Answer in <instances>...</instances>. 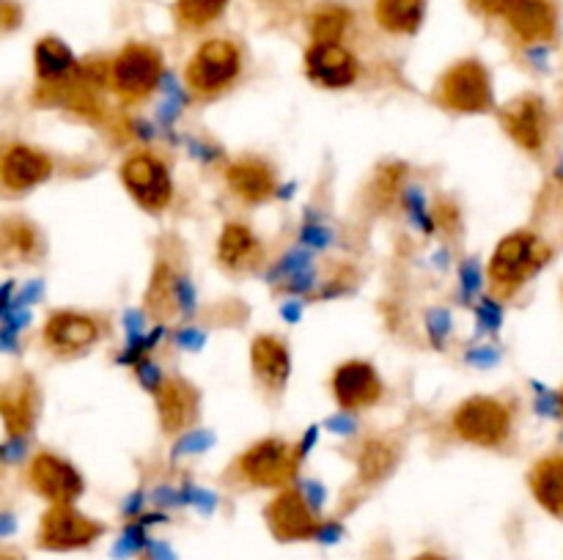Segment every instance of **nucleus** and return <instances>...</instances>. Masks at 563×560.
Returning <instances> with one entry per match:
<instances>
[{
    "label": "nucleus",
    "instance_id": "f257e3e1",
    "mask_svg": "<svg viewBox=\"0 0 563 560\" xmlns=\"http://www.w3.org/2000/svg\"><path fill=\"white\" fill-rule=\"evenodd\" d=\"M550 250L539 242L537 234L531 231H517V234L506 236L493 253V261L487 267V280L498 296H511L520 291L539 269L548 264Z\"/></svg>",
    "mask_w": 563,
    "mask_h": 560
},
{
    "label": "nucleus",
    "instance_id": "f03ea898",
    "mask_svg": "<svg viewBox=\"0 0 563 560\" xmlns=\"http://www.w3.org/2000/svg\"><path fill=\"white\" fill-rule=\"evenodd\" d=\"M163 80V55L148 44H130L110 64V88L126 104L152 97Z\"/></svg>",
    "mask_w": 563,
    "mask_h": 560
},
{
    "label": "nucleus",
    "instance_id": "7ed1b4c3",
    "mask_svg": "<svg viewBox=\"0 0 563 560\" xmlns=\"http://www.w3.org/2000/svg\"><path fill=\"white\" fill-rule=\"evenodd\" d=\"M434 99L454 113H487L495 104L489 71L473 58L460 60L438 80Z\"/></svg>",
    "mask_w": 563,
    "mask_h": 560
},
{
    "label": "nucleus",
    "instance_id": "20e7f679",
    "mask_svg": "<svg viewBox=\"0 0 563 560\" xmlns=\"http://www.w3.org/2000/svg\"><path fill=\"white\" fill-rule=\"evenodd\" d=\"M242 55L229 38H212L187 64V86L196 97H218L240 77Z\"/></svg>",
    "mask_w": 563,
    "mask_h": 560
},
{
    "label": "nucleus",
    "instance_id": "39448f33",
    "mask_svg": "<svg viewBox=\"0 0 563 560\" xmlns=\"http://www.w3.org/2000/svg\"><path fill=\"white\" fill-rule=\"evenodd\" d=\"M300 467V448L286 439H262L240 456V472L247 483L262 489H286Z\"/></svg>",
    "mask_w": 563,
    "mask_h": 560
},
{
    "label": "nucleus",
    "instance_id": "423d86ee",
    "mask_svg": "<svg viewBox=\"0 0 563 560\" xmlns=\"http://www.w3.org/2000/svg\"><path fill=\"white\" fill-rule=\"evenodd\" d=\"M454 432L465 443L495 448L511 432V410L493 395H473L462 401L454 412Z\"/></svg>",
    "mask_w": 563,
    "mask_h": 560
},
{
    "label": "nucleus",
    "instance_id": "0eeeda50",
    "mask_svg": "<svg viewBox=\"0 0 563 560\" xmlns=\"http://www.w3.org/2000/svg\"><path fill=\"white\" fill-rule=\"evenodd\" d=\"M104 527L91 516L80 514L75 505H49L38 519L36 544L49 552H71V549L91 547Z\"/></svg>",
    "mask_w": 563,
    "mask_h": 560
},
{
    "label": "nucleus",
    "instance_id": "6e6552de",
    "mask_svg": "<svg viewBox=\"0 0 563 560\" xmlns=\"http://www.w3.org/2000/svg\"><path fill=\"white\" fill-rule=\"evenodd\" d=\"M121 179H124L130 195L148 212H163L174 198V181H170L168 168L163 159L148 152L132 154L121 165Z\"/></svg>",
    "mask_w": 563,
    "mask_h": 560
},
{
    "label": "nucleus",
    "instance_id": "1a4fd4ad",
    "mask_svg": "<svg viewBox=\"0 0 563 560\" xmlns=\"http://www.w3.org/2000/svg\"><path fill=\"white\" fill-rule=\"evenodd\" d=\"M264 519L278 541H308L322 527L308 500L295 486H286L275 494L273 503L264 508Z\"/></svg>",
    "mask_w": 563,
    "mask_h": 560
},
{
    "label": "nucleus",
    "instance_id": "9d476101",
    "mask_svg": "<svg viewBox=\"0 0 563 560\" xmlns=\"http://www.w3.org/2000/svg\"><path fill=\"white\" fill-rule=\"evenodd\" d=\"M27 483H31L38 497L49 500L53 505H71L86 489L80 472L69 461L58 459L47 450L33 456L31 467H27Z\"/></svg>",
    "mask_w": 563,
    "mask_h": 560
},
{
    "label": "nucleus",
    "instance_id": "9b49d317",
    "mask_svg": "<svg viewBox=\"0 0 563 560\" xmlns=\"http://www.w3.org/2000/svg\"><path fill=\"white\" fill-rule=\"evenodd\" d=\"M333 395L341 410L361 412L383 399V382H379V373L374 371L372 362L350 360L335 368Z\"/></svg>",
    "mask_w": 563,
    "mask_h": 560
},
{
    "label": "nucleus",
    "instance_id": "f8f14e48",
    "mask_svg": "<svg viewBox=\"0 0 563 560\" xmlns=\"http://www.w3.org/2000/svg\"><path fill=\"white\" fill-rule=\"evenodd\" d=\"M500 124L509 132L511 141L526 152L539 154L548 141V110L539 97H520L500 110Z\"/></svg>",
    "mask_w": 563,
    "mask_h": 560
},
{
    "label": "nucleus",
    "instance_id": "ddd939ff",
    "mask_svg": "<svg viewBox=\"0 0 563 560\" xmlns=\"http://www.w3.org/2000/svg\"><path fill=\"white\" fill-rule=\"evenodd\" d=\"M357 58L339 42H313L306 53V75L322 88H346L357 80Z\"/></svg>",
    "mask_w": 563,
    "mask_h": 560
},
{
    "label": "nucleus",
    "instance_id": "4468645a",
    "mask_svg": "<svg viewBox=\"0 0 563 560\" xmlns=\"http://www.w3.org/2000/svg\"><path fill=\"white\" fill-rule=\"evenodd\" d=\"M99 340L97 318L75 311H55L44 324V344L58 355H80Z\"/></svg>",
    "mask_w": 563,
    "mask_h": 560
},
{
    "label": "nucleus",
    "instance_id": "2eb2a0df",
    "mask_svg": "<svg viewBox=\"0 0 563 560\" xmlns=\"http://www.w3.org/2000/svg\"><path fill=\"white\" fill-rule=\"evenodd\" d=\"M53 173V159L31 146H9L0 159V181L9 192H25Z\"/></svg>",
    "mask_w": 563,
    "mask_h": 560
},
{
    "label": "nucleus",
    "instance_id": "dca6fc26",
    "mask_svg": "<svg viewBox=\"0 0 563 560\" xmlns=\"http://www.w3.org/2000/svg\"><path fill=\"white\" fill-rule=\"evenodd\" d=\"M498 11L522 42H548L555 33V9L548 0H500Z\"/></svg>",
    "mask_w": 563,
    "mask_h": 560
},
{
    "label": "nucleus",
    "instance_id": "f3484780",
    "mask_svg": "<svg viewBox=\"0 0 563 560\" xmlns=\"http://www.w3.org/2000/svg\"><path fill=\"white\" fill-rule=\"evenodd\" d=\"M251 362L258 384H262L267 393L278 395L280 390L286 388L291 371V357L284 340L275 338V335H258V338L253 340Z\"/></svg>",
    "mask_w": 563,
    "mask_h": 560
},
{
    "label": "nucleus",
    "instance_id": "a211bd4d",
    "mask_svg": "<svg viewBox=\"0 0 563 560\" xmlns=\"http://www.w3.org/2000/svg\"><path fill=\"white\" fill-rule=\"evenodd\" d=\"M231 192L242 198L245 203H262L275 192L278 181H275V170L262 157H242L229 165L225 170Z\"/></svg>",
    "mask_w": 563,
    "mask_h": 560
},
{
    "label": "nucleus",
    "instance_id": "6ab92c4d",
    "mask_svg": "<svg viewBox=\"0 0 563 560\" xmlns=\"http://www.w3.org/2000/svg\"><path fill=\"white\" fill-rule=\"evenodd\" d=\"M157 410L159 423L168 434H179L196 421L198 393L185 379H165L163 388L157 390Z\"/></svg>",
    "mask_w": 563,
    "mask_h": 560
},
{
    "label": "nucleus",
    "instance_id": "aec40b11",
    "mask_svg": "<svg viewBox=\"0 0 563 560\" xmlns=\"http://www.w3.org/2000/svg\"><path fill=\"white\" fill-rule=\"evenodd\" d=\"M528 486L550 516L563 519V453L539 459L528 472Z\"/></svg>",
    "mask_w": 563,
    "mask_h": 560
},
{
    "label": "nucleus",
    "instance_id": "412c9836",
    "mask_svg": "<svg viewBox=\"0 0 563 560\" xmlns=\"http://www.w3.org/2000/svg\"><path fill=\"white\" fill-rule=\"evenodd\" d=\"M258 256V239L253 236L251 228L242 223H229L218 239V261L231 272H240L256 264Z\"/></svg>",
    "mask_w": 563,
    "mask_h": 560
},
{
    "label": "nucleus",
    "instance_id": "4be33fe9",
    "mask_svg": "<svg viewBox=\"0 0 563 560\" xmlns=\"http://www.w3.org/2000/svg\"><path fill=\"white\" fill-rule=\"evenodd\" d=\"M423 0H377L374 5V14H377V22L390 33H416L423 22Z\"/></svg>",
    "mask_w": 563,
    "mask_h": 560
},
{
    "label": "nucleus",
    "instance_id": "5701e85b",
    "mask_svg": "<svg viewBox=\"0 0 563 560\" xmlns=\"http://www.w3.org/2000/svg\"><path fill=\"white\" fill-rule=\"evenodd\" d=\"M36 75L42 82H60L75 71V55L58 38L47 36L36 44Z\"/></svg>",
    "mask_w": 563,
    "mask_h": 560
},
{
    "label": "nucleus",
    "instance_id": "b1692460",
    "mask_svg": "<svg viewBox=\"0 0 563 560\" xmlns=\"http://www.w3.org/2000/svg\"><path fill=\"white\" fill-rule=\"evenodd\" d=\"M179 302V280L170 275L168 267H159L152 278V289H148V311L159 318H168L174 316Z\"/></svg>",
    "mask_w": 563,
    "mask_h": 560
},
{
    "label": "nucleus",
    "instance_id": "393cba45",
    "mask_svg": "<svg viewBox=\"0 0 563 560\" xmlns=\"http://www.w3.org/2000/svg\"><path fill=\"white\" fill-rule=\"evenodd\" d=\"M0 415H3L5 432L11 437H20V434L31 432L33 426V404L31 393L27 390H16V393H5L3 404H0Z\"/></svg>",
    "mask_w": 563,
    "mask_h": 560
},
{
    "label": "nucleus",
    "instance_id": "a878e982",
    "mask_svg": "<svg viewBox=\"0 0 563 560\" xmlns=\"http://www.w3.org/2000/svg\"><path fill=\"white\" fill-rule=\"evenodd\" d=\"M394 448L388 443H383V439H368L361 453V478L366 483L379 481V478H385L394 470Z\"/></svg>",
    "mask_w": 563,
    "mask_h": 560
},
{
    "label": "nucleus",
    "instance_id": "bb28decb",
    "mask_svg": "<svg viewBox=\"0 0 563 560\" xmlns=\"http://www.w3.org/2000/svg\"><path fill=\"white\" fill-rule=\"evenodd\" d=\"M229 0H176V20L185 27H203L218 20Z\"/></svg>",
    "mask_w": 563,
    "mask_h": 560
},
{
    "label": "nucleus",
    "instance_id": "cd10ccee",
    "mask_svg": "<svg viewBox=\"0 0 563 560\" xmlns=\"http://www.w3.org/2000/svg\"><path fill=\"white\" fill-rule=\"evenodd\" d=\"M346 14L339 9H324L313 16V42H339L344 33Z\"/></svg>",
    "mask_w": 563,
    "mask_h": 560
},
{
    "label": "nucleus",
    "instance_id": "c85d7f7f",
    "mask_svg": "<svg viewBox=\"0 0 563 560\" xmlns=\"http://www.w3.org/2000/svg\"><path fill=\"white\" fill-rule=\"evenodd\" d=\"M3 242L5 247H16L22 256H31L36 250V231L25 220H9L3 225Z\"/></svg>",
    "mask_w": 563,
    "mask_h": 560
},
{
    "label": "nucleus",
    "instance_id": "c756f323",
    "mask_svg": "<svg viewBox=\"0 0 563 560\" xmlns=\"http://www.w3.org/2000/svg\"><path fill=\"white\" fill-rule=\"evenodd\" d=\"M412 560H449V558H443V555H438V552H423Z\"/></svg>",
    "mask_w": 563,
    "mask_h": 560
},
{
    "label": "nucleus",
    "instance_id": "7c9ffc66",
    "mask_svg": "<svg viewBox=\"0 0 563 560\" xmlns=\"http://www.w3.org/2000/svg\"><path fill=\"white\" fill-rule=\"evenodd\" d=\"M559 179H561V181H563V163H561V165H559Z\"/></svg>",
    "mask_w": 563,
    "mask_h": 560
},
{
    "label": "nucleus",
    "instance_id": "2f4dec72",
    "mask_svg": "<svg viewBox=\"0 0 563 560\" xmlns=\"http://www.w3.org/2000/svg\"><path fill=\"white\" fill-rule=\"evenodd\" d=\"M561 417H563V390H561Z\"/></svg>",
    "mask_w": 563,
    "mask_h": 560
}]
</instances>
